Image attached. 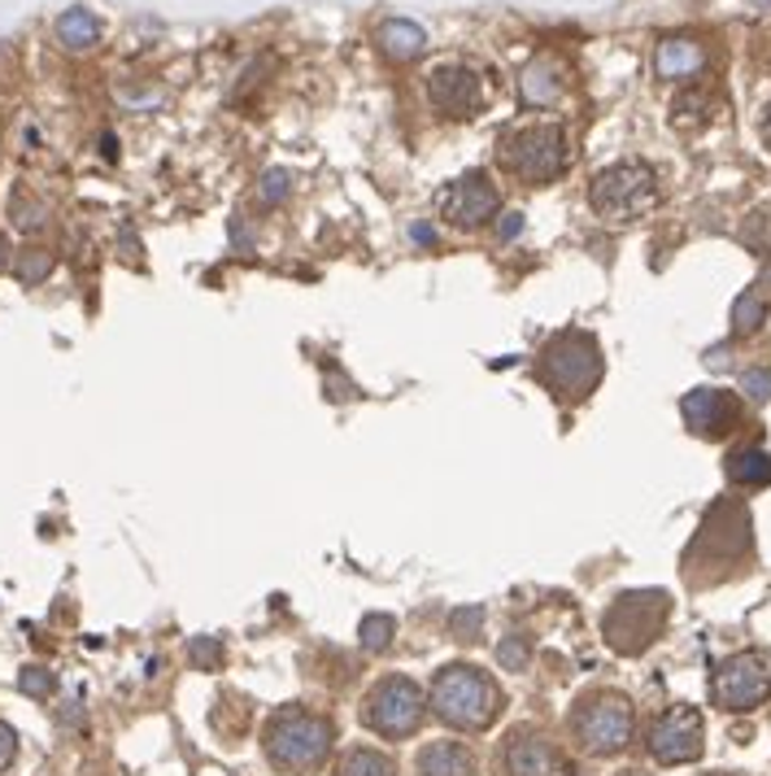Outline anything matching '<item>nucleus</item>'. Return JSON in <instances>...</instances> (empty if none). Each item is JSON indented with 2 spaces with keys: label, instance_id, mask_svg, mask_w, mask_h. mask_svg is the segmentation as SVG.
Listing matches in <instances>:
<instances>
[{
  "label": "nucleus",
  "instance_id": "obj_1",
  "mask_svg": "<svg viewBox=\"0 0 771 776\" xmlns=\"http://www.w3.org/2000/svg\"><path fill=\"white\" fill-rule=\"evenodd\" d=\"M432 711L449 728L484 733L502 711V689L493 676L471 664H449L432 680Z\"/></svg>",
  "mask_w": 771,
  "mask_h": 776
},
{
  "label": "nucleus",
  "instance_id": "obj_2",
  "mask_svg": "<svg viewBox=\"0 0 771 776\" xmlns=\"http://www.w3.org/2000/svg\"><path fill=\"white\" fill-rule=\"evenodd\" d=\"M261 746L279 773H314V768H323V759L332 750V720L314 716L306 707H284L270 716Z\"/></svg>",
  "mask_w": 771,
  "mask_h": 776
},
{
  "label": "nucleus",
  "instance_id": "obj_3",
  "mask_svg": "<svg viewBox=\"0 0 771 776\" xmlns=\"http://www.w3.org/2000/svg\"><path fill=\"white\" fill-rule=\"evenodd\" d=\"M541 380L563 397L580 402L597 389L602 380V350L589 332H559L545 350H541Z\"/></svg>",
  "mask_w": 771,
  "mask_h": 776
},
{
  "label": "nucleus",
  "instance_id": "obj_4",
  "mask_svg": "<svg viewBox=\"0 0 771 776\" xmlns=\"http://www.w3.org/2000/svg\"><path fill=\"white\" fill-rule=\"evenodd\" d=\"M654 202H659V175L645 161H615L589 188V206L606 223H632V218L650 214Z\"/></svg>",
  "mask_w": 771,
  "mask_h": 776
},
{
  "label": "nucleus",
  "instance_id": "obj_5",
  "mask_svg": "<svg viewBox=\"0 0 771 776\" xmlns=\"http://www.w3.org/2000/svg\"><path fill=\"white\" fill-rule=\"evenodd\" d=\"M497 161L523 184H550L566 170V136L554 122L518 127L497 140Z\"/></svg>",
  "mask_w": 771,
  "mask_h": 776
},
{
  "label": "nucleus",
  "instance_id": "obj_6",
  "mask_svg": "<svg viewBox=\"0 0 771 776\" xmlns=\"http://www.w3.org/2000/svg\"><path fill=\"white\" fill-rule=\"evenodd\" d=\"M668 611L671 602L663 589H632V593H619L611 602V611L602 620V632H606V641L615 646L619 655H641L663 632Z\"/></svg>",
  "mask_w": 771,
  "mask_h": 776
},
{
  "label": "nucleus",
  "instance_id": "obj_7",
  "mask_svg": "<svg viewBox=\"0 0 771 776\" xmlns=\"http://www.w3.org/2000/svg\"><path fill=\"white\" fill-rule=\"evenodd\" d=\"M423 716H427V694L411 676H384L362 703V720L379 737H411L423 725Z\"/></svg>",
  "mask_w": 771,
  "mask_h": 776
},
{
  "label": "nucleus",
  "instance_id": "obj_8",
  "mask_svg": "<svg viewBox=\"0 0 771 776\" xmlns=\"http://www.w3.org/2000/svg\"><path fill=\"white\" fill-rule=\"evenodd\" d=\"M632 725H636V716H632V703L623 694H593L571 716L575 741L589 755H619L632 741Z\"/></svg>",
  "mask_w": 771,
  "mask_h": 776
},
{
  "label": "nucleus",
  "instance_id": "obj_9",
  "mask_svg": "<svg viewBox=\"0 0 771 776\" xmlns=\"http://www.w3.org/2000/svg\"><path fill=\"white\" fill-rule=\"evenodd\" d=\"M711 698L720 711H754L771 698V668L763 655L741 650L732 659H723L715 680H711Z\"/></svg>",
  "mask_w": 771,
  "mask_h": 776
},
{
  "label": "nucleus",
  "instance_id": "obj_10",
  "mask_svg": "<svg viewBox=\"0 0 771 776\" xmlns=\"http://www.w3.org/2000/svg\"><path fill=\"white\" fill-rule=\"evenodd\" d=\"M702 737H706V725H702L698 707H671L650 728V755L659 764H671V768L693 764L702 755Z\"/></svg>",
  "mask_w": 771,
  "mask_h": 776
},
{
  "label": "nucleus",
  "instance_id": "obj_11",
  "mask_svg": "<svg viewBox=\"0 0 771 776\" xmlns=\"http://www.w3.org/2000/svg\"><path fill=\"white\" fill-rule=\"evenodd\" d=\"M502 206L493 179L484 170H466L463 179H454L445 193H441V214L454 223V227H480L488 223Z\"/></svg>",
  "mask_w": 771,
  "mask_h": 776
},
{
  "label": "nucleus",
  "instance_id": "obj_12",
  "mask_svg": "<svg viewBox=\"0 0 771 776\" xmlns=\"http://www.w3.org/2000/svg\"><path fill=\"white\" fill-rule=\"evenodd\" d=\"M427 101L441 118H471L484 105V84L471 66H441L427 79Z\"/></svg>",
  "mask_w": 771,
  "mask_h": 776
},
{
  "label": "nucleus",
  "instance_id": "obj_13",
  "mask_svg": "<svg viewBox=\"0 0 771 776\" xmlns=\"http://www.w3.org/2000/svg\"><path fill=\"white\" fill-rule=\"evenodd\" d=\"M711 546H715V563H732L737 554H745L750 550V511L737 507V502H720L706 515V523H702V532H698V541H693L689 554H702Z\"/></svg>",
  "mask_w": 771,
  "mask_h": 776
},
{
  "label": "nucleus",
  "instance_id": "obj_14",
  "mask_svg": "<svg viewBox=\"0 0 771 776\" xmlns=\"http://www.w3.org/2000/svg\"><path fill=\"white\" fill-rule=\"evenodd\" d=\"M680 414L698 436H723V432H732L741 411H737V397L723 389H693V393H684Z\"/></svg>",
  "mask_w": 771,
  "mask_h": 776
},
{
  "label": "nucleus",
  "instance_id": "obj_15",
  "mask_svg": "<svg viewBox=\"0 0 771 776\" xmlns=\"http://www.w3.org/2000/svg\"><path fill=\"white\" fill-rule=\"evenodd\" d=\"M706 70V49L693 40V36H668L659 52H654V75L671 79V84H684L693 75Z\"/></svg>",
  "mask_w": 771,
  "mask_h": 776
},
{
  "label": "nucleus",
  "instance_id": "obj_16",
  "mask_svg": "<svg viewBox=\"0 0 771 776\" xmlns=\"http://www.w3.org/2000/svg\"><path fill=\"white\" fill-rule=\"evenodd\" d=\"M563 61L559 57H536V61H527V70L518 75V97L523 105H536V109H545V105H554L563 97Z\"/></svg>",
  "mask_w": 771,
  "mask_h": 776
},
{
  "label": "nucleus",
  "instance_id": "obj_17",
  "mask_svg": "<svg viewBox=\"0 0 771 776\" xmlns=\"http://www.w3.org/2000/svg\"><path fill=\"white\" fill-rule=\"evenodd\" d=\"M506 773L511 776H550L554 773V750L541 733L518 728L506 741Z\"/></svg>",
  "mask_w": 771,
  "mask_h": 776
},
{
  "label": "nucleus",
  "instance_id": "obj_18",
  "mask_svg": "<svg viewBox=\"0 0 771 776\" xmlns=\"http://www.w3.org/2000/svg\"><path fill=\"white\" fill-rule=\"evenodd\" d=\"M375 45L379 52L388 57V61H397V66H406V61H418L423 49H427V31L411 22V18H388L379 31H375Z\"/></svg>",
  "mask_w": 771,
  "mask_h": 776
},
{
  "label": "nucleus",
  "instance_id": "obj_19",
  "mask_svg": "<svg viewBox=\"0 0 771 776\" xmlns=\"http://www.w3.org/2000/svg\"><path fill=\"white\" fill-rule=\"evenodd\" d=\"M101 36H105L101 18H97L92 9H83V4L66 9V13L57 18V45L66 52H92L101 45Z\"/></svg>",
  "mask_w": 771,
  "mask_h": 776
},
{
  "label": "nucleus",
  "instance_id": "obj_20",
  "mask_svg": "<svg viewBox=\"0 0 771 776\" xmlns=\"http://www.w3.org/2000/svg\"><path fill=\"white\" fill-rule=\"evenodd\" d=\"M418 776H475V755L463 741H432L418 750Z\"/></svg>",
  "mask_w": 771,
  "mask_h": 776
},
{
  "label": "nucleus",
  "instance_id": "obj_21",
  "mask_svg": "<svg viewBox=\"0 0 771 776\" xmlns=\"http://www.w3.org/2000/svg\"><path fill=\"white\" fill-rule=\"evenodd\" d=\"M723 471L737 489H763V484H771V454L763 445H741L723 459Z\"/></svg>",
  "mask_w": 771,
  "mask_h": 776
},
{
  "label": "nucleus",
  "instance_id": "obj_22",
  "mask_svg": "<svg viewBox=\"0 0 771 776\" xmlns=\"http://www.w3.org/2000/svg\"><path fill=\"white\" fill-rule=\"evenodd\" d=\"M336 776H397V764L384 755V750H370V746H358L340 759Z\"/></svg>",
  "mask_w": 771,
  "mask_h": 776
},
{
  "label": "nucleus",
  "instance_id": "obj_23",
  "mask_svg": "<svg viewBox=\"0 0 771 776\" xmlns=\"http://www.w3.org/2000/svg\"><path fill=\"white\" fill-rule=\"evenodd\" d=\"M393 637H397V620H393V616H384V611H375V616H362V623H358L362 650H370V655H384V650L393 646Z\"/></svg>",
  "mask_w": 771,
  "mask_h": 776
},
{
  "label": "nucleus",
  "instance_id": "obj_24",
  "mask_svg": "<svg viewBox=\"0 0 771 776\" xmlns=\"http://www.w3.org/2000/svg\"><path fill=\"white\" fill-rule=\"evenodd\" d=\"M763 318H768V302H763V293H741V297L732 302V332H737V336L759 332Z\"/></svg>",
  "mask_w": 771,
  "mask_h": 776
},
{
  "label": "nucleus",
  "instance_id": "obj_25",
  "mask_svg": "<svg viewBox=\"0 0 771 776\" xmlns=\"http://www.w3.org/2000/svg\"><path fill=\"white\" fill-rule=\"evenodd\" d=\"M13 275H18L27 288L45 284V279L52 275V254L49 249H22V254L13 258Z\"/></svg>",
  "mask_w": 771,
  "mask_h": 776
},
{
  "label": "nucleus",
  "instance_id": "obj_26",
  "mask_svg": "<svg viewBox=\"0 0 771 776\" xmlns=\"http://www.w3.org/2000/svg\"><path fill=\"white\" fill-rule=\"evenodd\" d=\"M527 659H532V641H527L523 632L502 637V646H497V664H502L506 672H527Z\"/></svg>",
  "mask_w": 771,
  "mask_h": 776
},
{
  "label": "nucleus",
  "instance_id": "obj_27",
  "mask_svg": "<svg viewBox=\"0 0 771 776\" xmlns=\"http://www.w3.org/2000/svg\"><path fill=\"white\" fill-rule=\"evenodd\" d=\"M288 193H293V175H288V170H279V166H275V170H266V175H261V184H257V202H261V206H279Z\"/></svg>",
  "mask_w": 771,
  "mask_h": 776
},
{
  "label": "nucleus",
  "instance_id": "obj_28",
  "mask_svg": "<svg viewBox=\"0 0 771 776\" xmlns=\"http://www.w3.org/2000/svg\"><path fill=\"white\" fill-rule=\"evenodd\" d=\"M18 689H22L27 698L49 703L52 694H57V676H52L49 668H22V676H18Z\"/></svg>",
  "mask_w": 771,
  "mask_h": 776
},
{
  "label": "nucleus",
  "instance_id": "obj_29",
  "mask_svg": "<svg viewBox=\"0 0 771 776\" xmlns=\"http://www.w3.org/2000/svg\"><path fill=\"white\" fill-rule=\"evenodd\" d=\"M188 664L201 668V672L223 668V641H218V637H197V641L188 646Z\"/></svg>",
  "mask_w": 771,
  "mask_h": 776
},
{
  "label": "nucleus",
  "instance_id": "obj_30",
  "mask_svg": "<svg viewBox=\"0 0 771 776\" xmlns=\"http://www.w3.org/2000/svg\"><path fill=\"white\" fill-rule=\"evenodd\" d=\"M480 628H484V607H458V611L449 616V632H454V641H475Z\"/></svg>",
  "mask_w": 771,
  "mask_h": 776
},
{
  "label": "nucleus",
  "instance_id": "obj_31",
  "mask_svg": "<svg viewBox=\"0 0 771 776\" xmlns=\"http://www.w3.org/2000/svg\"><path fill=\"white\" fill-rule=\"evenodd\" d=\"M741 393H745L750 402H768L771 397V371L768 366H750V371L741 375Z\"/></svg>",
  "mask_w": 771,
  "mask_h": 776
},
{
  "label": "nucleus",
  "instance_id": "obj_32",
  "mask_svg": "<svg viewBox=\"0 0 771 776\" xmlns=\"http://www.w3.org/2000/svg\"><path fill=\"white\" fill-rule=\"evenodd\" d=\"M13 223H18L22 232H40V227L49 223V209L36 206V202L27 206V197H18V202H13Z\"/></svg>",
  "mask_w": 771,
  "mask_h": 776
},
{
  "label": "nucleus",
  "instance_id": "obj_33",
  "mask_svg": "<svg viewBox=\"0 0 771 776\" xmlns=\"http://www.w3.org/2000/svg\"><path fill=\"white\" fill-rule=\"evenodd\" d=\"M13 759H18V733L0 720V773H9Z\"/></svg>",
  "mask_w": 771,
  "mask_h": 776
},
{
  "label": "nucleus",
  "instance_id": "obj_34",
  "mask_svg": "<svg viewBox=\"0 0 771 776\" xmlns=\"http://www.w3.org/2000/svg\"><path fill=\"white\" fill-rule=\"evenodd\" d=\"M702 109H706V97H702V92L680 97V101L671 105V114H680V122H684V118H702Z\"/></svg>",
  "mask_w": 771,
  "mask_h": 776
},
{
  "label": "nucleus",
  "instance_id": "obj_35",
  "mask_svg": "<svg viewBox=\"0 0 771 776\" xmlns=\"http://www.w3.org/2000/svg\"><path fill=\"white\" fill-rule=\"evenodd\" d=\"M506 223H497V240H514L523 232V214H502Z\"/></svg>",
  "mask_w": 771,
  "mask_h": 776
},
{
  "label": "nucleus",
  "instance_id": "obj_36",
  "mask_svg": "<svg viewBox=\"0 0 771 776\" xmlns=\"http://www.w3.org/2000/svg\"><path fill=\"white\" fill-rule=\"evenodd\" d=\"M411 236H414V240H418V245H436V232H432L427 223H414V227H411Z\"/></svg>",
  "mask_w": 771,
  "mask_h": 776
},
{
  "label": "nucleus",
  "instance_id": "obj_37",
  "mask_svg": "<svg viewBox=\"0 0 771 776\" xmlns=\"http://www.w3.org/2000/svg\"><path fill=\"white\" fill-rule=\"evenodd\" d=\"M706 366H728V345H715V350H706Z\"/></svg>",
  "mask_w": 771,
  "mask_h": 776
},
{
  "label": "nucleus",
  "instance_id": "obj_38",
  "mask_svg": "<svg viewBox=\"0 0 771 776\" xmlns=\"http://www.w3.org/2000/svg\"><path fill=\"white\" fill-rule=\"evenodd\" d=\"M9 240H4V236H0V271H9Z\"/></svg>",
  "mask_w": 771,
  "mask_h": 776
},
{
  "label": "nucleus",
  "instance_id": "obj_39",
  "mask_svg": "<svg viewBox=\"0 0 771 776\" xmlns=\"http://www.w3.org/2000/svg\"><path fill=\"white\" fill-rule=\"evenodd\" d=\"M759 284H763V288H771V258L763 262V275H759Z\"/></svg>",
  "mask_w": 771,
  "mask_h": 776
},
{
  "label": "nucleus",
  "instance_id": "obj_40",
  "mask_svg": "<svg viewBox=\"0 0 771 776\" xmlns=\"http://www.w3.org/2000/svg\"><path fill=\"white\" fill-rule=\"evenodd\" d=\"M763 140L771 145V105H768V114H763Z\"/></svg>",
  "mask_w": 771,
  "mask_h": 776
}]
</instances>
